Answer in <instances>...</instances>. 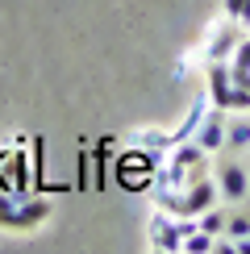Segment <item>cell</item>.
<instances>
[{"label": "cell", "mask_w": 250, "mask_h": 254, "mask_svg": "<svg viewBox=\"0 0 250 254\" xmlns=\"http://www.w3.org/2000/svg\"><path fill=\"white\" fill-rule=\"evenodd\" d=\"M50 200L29 196V192H0V229L8 234H29L42 221H50Z\"/></svg>", "instance_id": "obj_1"}, {"label": "cell", "mask_w": 250, "mask_h": 254, "mask_svg": "<svg viewBox=\"0 0 250 254\" xmlns=\"http://www.w3.org/2000/svg\"><path fill=\"white\" fill-rule=\"evenodd\" d=\"M163 150H146V146H129V150L113 154V171H117V184L125 192H142V188L154 184V171L163 163Z\"/></svg>", "instance_id": "obj_2"}, {"label": "cell", "mask_w": 250, "mask_h": 254, "mask_svg": "<svg viewBox=\"0 0 250 254\" xmlns=\"http://www.w3.org/2000/svg\"><path fill=\"white\" fill-rule=\"evenodd\" d=\"M196 229V217H171V213H163V208H154V217H150V225H146V234H150V250H159V254H175V250H184V238Z\"/></svg>", "instance_id": "obj_3"}, {"label": "cell", "mask_w": 250, "mask_h": 254, "mask_svg": "<svg viewBox=\"0 0 250 254\" xmlns=\"http://www.w3.org/2000/svg\"><path fill=\"white\" fill-rule=\"evenodd\" d=\"M213 184H217V196H221V204H242L250 196V175L242 163H234V158H221V163H213Z\"/></svg>", "instance_id": "obj_4"}, {"label": "cell", "mask_w": 250, "mask_h": 254, "mask_svg": "<svg viewBox=\"0 0 250 254\" xmlns=\"http://www.w3.org/2000/svg\"><path fill=\"white\" fill-rule=\"evenodd\" d=\"M242 34H246V29L238 25L234 17L221 13V21H213V29H208V38H204L200 59L204 63H229V55H234V46L242 42Z\"/></svg>", "instance_id": "obj_5"}, {"label": "cell", "mask_w": 250, "mask_h": 254, "mask_svg": "<svg viewBox=\"0 0 250 254\" xmlns=\"http://www.w3.org/2000/svg\"><path fill=\"white\" fill-rule=\"evenodd\" d=\"M225 117H229L225 109H208L204 121L196 125L192 142L200 146V150H208V154H221V150H225Z\"/></svg>", "instance_id": "obj_6"}, {"label": "cell", "mask_w": 250, "mask_h": 254, "mask_svg": "<svg viewBox=\"0 0 250 254\" xmlns=\"http://www.w3.org/2000/svg\"><path fill=\"white\" fill-rule=\"evenodd\" d=\"M213 204H221V196H217V184H213V175H204V179H192V184L184 188V213H180V217H200L204 208H213Z\"/></svg>", "instance_id": "obj_7"}, {"label": "cell", "mask_w": 250, "mask_h": 254, "mask_svg": "<svg viewBox=\"0 0 250 254\" xmlns=\"http://www.w3.org/2000/svg\"><path fill=\"white\" fill-rule=\"evenodd\" d=\"M204 83H208V100H213V109H225L229 113V96H234V71H229V63H208V67H204Z\"/></svg>", "instance_id": "obj_8"}, {"label": "cell", "mask_w": 250, "mask_h": 254, "mask_svg": "<svg viewBox=\"0 0 250 254\" xmlns=\"http://www.w3.org/2000/svg\"><path fill=\"white\" fill-rule=\"evenodd\" d=\"M225 150H250V113H229L225 117Z\"/></svg>", "instance_id": "obj_9"}, {"label": "cell", "mask_w": 250, "mask_h": 254, "mask_svg": "<svg viewBox=\"0 0 250 254\" xmlns=\"http://www.w3.org/2000/svg\"><path fill=\"white\" fill-rule=\"evenodd\" d=\"M225 221H229V204H213V208H204V213L196 217V225L217 238V234H225Z\"/></svg>", "instance_id": "obj_10"}, {"label": "cell", "mask_w": 250, "mask_h": 254, "mask_svg": "<svg viewBox=\"0 0 250 254\" xmlns=\"http://www.w3.org/2000/svg\"><path fill=\"white\" fill-rule=\"evenodd\" d=\"M133 146H146V150H171V133H163V129H138L133 133Z\"/></svg>", "instance_id": "obj_11"}, {"label": "cell", "mask_w": 250, "mask_h": 254, "mask_svg": "<svg viewBox=\"0 0 250 254\" xmlns=\"http://www.w3.org/2000/svg\"><path fill=\"white\" fill-rule=\"evenodd\" d=\"M225 234H229V238H246V234H250V208H229Z\"/></svg>", "instance_id": "obj_12"}, {"label": "cell", "mask_w": 250, "mask_h": 254, "mask_svg": "<svg viewBox=\"0 0 250 254\" xmlns=\"http://www.w3.org/2000/svg\"><path fill=\"white\" fill-rule=\"evenodd\" d=\"M184 250H188V254H213V234H204V229L196 225L192 234L184 238Z\"/></svg>", "instance_id": "obj_13"}, {"label": "cell", "mask_w": 250, "mask_h": 254, "mask_svg": "<svg viewBox=\"0 0 250 254\" xmlns=\"http://www.w3.org/2000/svg\"><path fill=\"white\" fill-rule=\"evenodd\" d=\"M229 71H250V38L242 34V42L234 46V55H229Z\"/></svg>", "instance_id": "obj_14"}, {"label": "cell", "mask_w": 250, "mask_h": 254, "mask_svg": "<svg viewBox=\"0 0 250 254\" xmlns=\"http://www.w3.org/2000/svg\"><path fill=\"white\" fill-rule=\"evenodd\" d=\"M225 17H234L242 29H250V0H225Z\"/></svg>", "instance_id": "obj_15"}, {"label": "cell", "mask_w": 250, "mask_h": 254, "mask_svg": "<svg viewBox=\"0 0 250 254\" xmlns=\"http://www.w3.org/2000/svg\"><path fill=\"white\" fill-rule=\"evenodd\" d=\"M92 154H104V158H109V154H117V137H113V133H109V137H100V142L92 146Z\"/></svg>", "instance_id": "obj_16"}]
</instances>
